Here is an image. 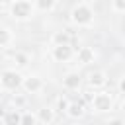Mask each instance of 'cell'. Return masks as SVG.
<instances>
[{
	"mask_svg": "<svg viewBox=\"0 0 125 125\" xmlns=\"http://www.w3.org/2000/svg\"><path fill=\"white\" fill-rule=\"evenodd\" d=\"M76 59H78L80 64H90V62L96 61V51L92 47H80L78 53H76Z\"/></svg>",
	"mask_w": 125,
	"mask_h": 125,
	"instance_id": "cell-10",
	"label": "cell"
},
{
	"mask_svg": "<svg viewBox=\"0 0 125 125\" xmlns=\"http://www.w3.org/2000/svg\"><path fill=\"white\" fill-rule=\"evenodd\" d=\"M21 88H23L25 94H39V92L45 88V82H43L41 76H37V74H29V76H23V80H21Z\"/></svg>",
	"mask_w": 125,
	"mask_h": 125,
	"instance_id": "cell-6",
	"label": "cell"
},
{
	"mask_svg": "<svg viewBox=\"0 0 125 125\" xmlns=\"http://www.w3.org/2000/svg\"><path fill=\"white\" fill-rule=\"evenodd\" d=\"M35 123H39L35 113H31V111H23V113H21V121H20V125H35Z\"/></svg>",
	"mask_w": 125,
	"mask_h": 125,
	"instance_id": "cell-16",
	"label": "cell"
},
{
	"mask_svg": "<svg viewBox=\"0 0 125 125\" xmlns=\"http://www.w3.org/2000/svg\"><path fill=\"white\" fill-rule=\"evenodd\" d=\"M90 105H92V109L98 111V113H107V111L113 109V98H111L107 92H98V94L92 96Z\"/></svg>",
	"mask_w": 125,
	"mask_h": 125,
	"instance_id": "cell-4",
	"label": "cell"
},
{
	"mask_svg": "<svg viewBox=\"0 0 125 125\" xmlns=\"http://www.w3.org/2000/svg\"><path fill=\"white\" fill-rule=\"evenodd\" d=\"M20 121H21V113L18 109L6 111V115H4V123L6 125H20Z\"/></svg>",
	"mask_w": 125,
	"mask_h": 125,
	"instance_id": "cell-15",
	"label": "cell"
},
{
	"mask_svg": "<svg viewBox=\"0 0 125 125\" xmlns=\"http://www.w3.org/2000/svg\"><path fill=\"white\" fill-rule=\"evenodd\" d=\"M105 125H125V119H123V117H113V119H109Z\"/></svg>",
	"mask_w": 125,
	"mask_h": 125,
	"instance_id": "cell-21",
	"label": "cell"
},
{
	"mask_svg": "<svg viewBox=\"0 0 125 125\" xmlns=\"http://www.w3.org/2000/svg\"><path fill=\"white\" fill-rule=\"evenodd\" d=\"M0 94H2V86H0Z\"/></svg>",
	"mask_w": 125,
	"mask_h": 125,
	"instance_id": "cell-26",
	"label": "cell"
},
{
	"mask_svg": "<svg viewBox=\"0 0 125 125\" xmlns=\"http://www.w3.org/2000/svg\"><path fill=\"white\" fill-rule=\"evenodd\" d=\"M12 59H14V62H16L18 66H25V64L29 62L27 55H25V53H20V51H18V53H14V57H12Z\"/></svg>",
	"mask_w": 125,
	"mask_h": 125,
	"instance_id": "cell-17",
	"label": "cell"
},
{
	"mask_svg": "<svg viewBox=\"0 0 125 125\" xmlns=\"http://www.w3.org/2000/svg\"><path fill=\"white\" fill-rule=\"evenodd\" d=\"M72 41V35L64 29V31H57V33H53V37H51V43L53 45H68Z\"/></svg>",
	"mask_w": 125,
	"mask_h": 125,
	"instance_id": "cell-13",
	"label": "cell"
},
{
	"mask_svg": "<svg viewBox=\"0 0 125 125\" xmlns=\"http://www.w3.org/2000/svg\"><path fill=\"white\" fill-rule=\"evenodd\" d=\"M86 84H88L90 88H94V90H102V88L107 84V74H105V70H102V68L90 70V72L86 74Z\"/></svg>",
	"mask_w": 125,
	"mask_h": 125,
	"instance_id": "cell-5",
	"label": "cell"
},
{
	"mask_svg": "<svg viewBox=\"0 0 125 125\" xmlns=\"http://www.w3.org/2000/svg\"><path fill=\"white\" fill-rule=\"evenodd\" d=\"M51 57H53V61H57V62H68V61L74 57V49H72L70 43H68V45H53Z\"/></svg>",
	"mask_w": 125,
	"mask_h": 125,
	"instance_id": "cell-7",
	"label": "cell"
},
{
	"mask_svg": "<svg viewBox=\"0 0 125 125\" xmlns=\"http://www.w3.org/2000/svg\"><path fill=\"white\" fill-rule=\"evenodd\" d=\"M80 84H82V78H80L78 72H66V74L62 76V86H64V90L74 92V90L80 88Z\"/></svg>",
	"mask_w": 125,
	"mask_h": 125,
	"instance_id": "cell-8",
	"label": "cell"
},
{
	"mask_svg": "<svg viewBox=\"0 0 125 125\" xmlns=\"http://www.w3.org/2000/svg\"><path fill=\"white\" fill-rule=\"evenodd\" d=\"M14 41V33L10 27H0V49H6L10 47Z\"/></svg>",
	"mask_w": 125,
	"mask_h": 125,
	"instance_id": "cell-14",
	"label": "cell"
},
{
	"mask_svg": "<svg viewBox=\"0 0 125 125\" xmlns=\"http://www.w3.org/2000/svg\"><path fill=\"white\" fill-rule=\"evenodd\" d=\"M35 115H37V121H39V123H43V125H53V121H55V117H57L55 107H49V105L39 107Z\"/></svg>",
	"mask_w": 125,
	"mask_h": 125,
	"instance_id": "cell-9",
	"label": "cell"
},
{
	"mask_svg": "<svg viewBox=\"0 0 125 125\" xmlns=\"http://www.w3.org/2000/svg\"><path fill=\"white\" fill-rule=\"evenodd\" d=\"M111 10L117 14H125V0H111Z\"/></svg>",
	"mask_w": 125,
	"mask_h": 125,
	"instance_id": "cell-18",
	"label": "cell"
},
{
	"mask_svg": "<svg viewBox=\"0 0 125 125\" xmlns=\"http://www.w3.org/2000/svg\"><path fill=\"white\" fill-rule=\"evenodd\" d=\"M0 8H2V0H0Z\"/></svg>",
	"mask_w": 125,
	"mask_h": 125,
	"instance_id": "cell-25",
	"label": "cell"
},
{
	"mask_svg": "<svg viewBox=\"0 0 125 125\" xmlns=\"http://www.w3.org/2000/svg\"><path fill=\"white\" fill-rule=\"evenodd\" d=\"M117 90H119V92H121V94L125 96V74H123V76L119 78V82H117Z\"/></svg>",
	"mask_w": 125,
	"mask_h": 125,
	"instance_id": "cell-22",
	"label": "cell"
},
{
	"mask_svg": "<svg viewBox=\"0 0 125 125\" xmlns=\"http://www.w3.org/2000/svg\"><path fill=\"white\" fill-rule=\"evenodd\" d=\"M68 104H70V102H68L66 98H62V96H61V98H57V109H59V111H66Z\"/></svg>",
	"mask_w": 125,
	"mask_h": 125,
	"instance_id": "cell-19",
	"label": "cell"
},
{
	"mask_svg": "<svg viewBox=\"0 0 125 125\" xmlns=\"http://www.w3.org/2000/svg\"><path fill=\"white\" fill-rule=\"evenodd\" d=\"M64 113H66L70 119H80V117L84 115V104H80V102H70Z\"/></svg>",
	"mask_w": 125,
	"mask_h": 125,
	"instance_id": "cell-11",
	"label": "cell"
},
{
	"mask_svg": "<svg viewBox=\"0 0 125 125\" xmlns=\"http://www.w3.org/2000/svg\"><path fill=\"white\" fill-rule=\"evenodd\" d=\"M70 21L78 27H90L94 23V10L84 4V2H78L76 6H72L70 10Z\"/></svg>",
	"mask_w": 125,
	"mask_h": 125,
	"instance_id": "cell-1",
	"label": "cell"
},
{
	"mask_svg": "<svg viewBox=\"0 0 125 125\" xmlns=\"http://www.w3.org/2000/svg\"><path fill=\"white\" fill-rule=\"evenodd\" d=\"M21 80H23V76L16 68H6L0 74V86H2V90H8V92L21 88Z\"/></svg>",
	"mask_w": 125,
	"mask_h": 125,
	"instance_id": "cell-3",
	"label": "cell"
},
{
	"mask_svg": "<svg viewBox=\"0 0 125 125\" xmlns=\"http://www.w3.org/2000/svg\"><path fill=\"white\" fill-rule=\"evenodd\" d=\"M123 57H125V45H123Z\"/></svg>",
	"mask_w": 125,
	"mask_h": 125,
	"instance_id": "cell-24",
	"label": "cell"
},
{
	"mask_svg": "<svg viewBox=\"0 0 125 125\" xmlns=\"http://www.w3.org/2000/svg\"><path fill=\"white\" fill-rule=\"evenodd\" d=\"M121 111L125 113V98H123V102H121Z\"/></svg>",
	"mask_w": 125,
	"mask_h": 125,
	"instance_id": "cell-23",
	"label": "cell"
},
{
	"mask_svg": "<svg viewBox=\"0 0 125 125\" xmlns=\"http://www.w3.org/2000/svg\"><path fill=\"white\" fill-rule=\"evenodd\" d=\"M33 12H35V8L29 0H12V4H10V16L18 21L29 20L33 16Z\"/></svg>",
	"mask_w": 125,
	"mask_h": 125,
	"instance_id": "cell-2",
	"label": "cell"
},
{
	"mask_svg": "<svg viewBox=\"0 0 125 125\" xmlns=\"http://www.w3.org/2000/svg\"><path fill=\"white\" fill-rule=\"evenodd\" d=\"M12 104L16 105V109H20V107L25 105V98H23V96H14V98H12Z\"/></svg>",
	"mask_w": 125,
	"mask_h": 125,
	"instance_id": "cell-20",
	"label": "cell"
},
{
	"mask_svg": "<svg viewBox=\"0 0 125 125\" xmlns=\"http://www.w3.org/2000/svg\"><path fill=\"white\" fill-rule=\"evenodd\" d=\"M55 6H57V0H33V8L37 12H43V14L53 12Z\"/></svg>",
	"mask_w": 125,
	"mask_h": 125,
	"instance_id": "cell-12",
	"label": "cell"
}]
</instances>
